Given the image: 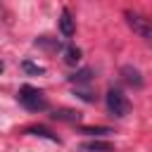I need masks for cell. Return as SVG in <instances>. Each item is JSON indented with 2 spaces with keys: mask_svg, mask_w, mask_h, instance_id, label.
Segmentation results:
<instances>
[{
  "mask_svg": "<svg viewBox=\"0 0 152 152\" xmlns=\"http://www.w3.org/2000/svg\"><path fill=\"white\" fill-rule=\"evenodd\" d=\"M124 17H126L128 28H131L138 38H142L145 43L152 45V19L145 17V14H140V12H133V10H126Z\"/></svg>",
  "mask_w": 152,
  "mask_h": 152,
  "instance_id": "obj_1",
  "label": "cell"
},
{
  "mask_svg": "<svg viewBox=\"0 0 152 152\" xmlns=\"http://www.w3.org/2000/svg\"><path fill=\"white\" fill-rule=\"evenodd\" d=\"M19 102H21L28 112H45V109H48V100H45L43 90L33 88V86H21V90H19Z\"/></svg>",
  "mask_w": 152,
  "mask_h": 152,
  "instance_id": "obj_2",
  "label": "cell"
},
{
  "mask_svg": "<svg viewBox=\"0 0 152 152\" xmlns=\"http://www.w3.org/2000/svg\"><path fill=\"white\" fill-rule=\"evenodd\" d=\"M104 104H107V112H109L112 116H116V119H124V116L131 112V102H128V97H126L121 90H116V88H109V90H107V95H104Z\"/></svg>",
  "mask_w": 152,
  "mask_h": 152,
  "instance_id": "obj_3",
  "label": "cell"
},
{
  "mask_svg": "<svg viewBox=\"0 0 152 152\" xmlns=\"http://www.w3.org/2000/svg\"><path fill=\"white\" fill-rule=\"evenodd\" d=\"M81 152H116V147L107 140H100V138H93L88 142H81Z\"/></svg>",
  "mask_w": 152,
  "mask_h": 152,
  "instance_id": "obj_4",
  "label": "cell"
},
{
  "mask_svg": "<svg viewBox=\"0 0 152 152\" xmlns=\"http://www.w3.org/2000/svg\"><path fill=\"white\" fill-rule=\"evenodd\" d=\"M59 31H62L64 38H71V36L76 33V21H74V17H71V12H69L66 7H64L62 14H59Z\"/></svg>",
  "mask_w": 152,
  "mask_h": 152,
  "instance_id": "obj_5",
  "label": "cell"
},
{
  "mask_svg": "<svg viewBox=\"0 0 152 152\" xmlns=\"http://www.w3.org/2000/svg\"><path fill=\"white\" fill-rule=\"evenodd\" d=\"M121 76H124V81L128 83V86H133V88H142V76H140V71L138 69H133V66H124L121 69Z\"/></svg>",
  "mask_w": 152,
  "mask_h": 152,
  "instance_id": "obj_6",
  "label": "cell"
},
{
  "mask_svg": "<svg viewBox=\"0 0 152 152\" xmlns=\"http://www.w3.org/2000/svg\"><path fill=\"white\" fill-rule=\"evenodd\" d=\"M50 116L57 119V121H69V124L81 121V112H76V109H55Z\"/></svg>",
  "mask_w": 152,
  "mask_h": 152,
  "instance_id": "obj_7",
  "label": "cell"
},
{
  "mask_svg": "<svg viewBox=\"0 0 152 152\" xmlns=\"http://www.w3.org/2000/svg\"><path fill=\"white\" fill-rule=\"evenodd\" d=\"M62 55H64V62H66L69 66H76V64L81 62V50H78L76 45H64Z\"/></svg>",
  "mask_w": 152,
  "mask_h": 152,
  "instance_id": "obj_8",
  "label": "cell"
},
{
  "mask_svg": "<svg viewBox=\"0 0 152 152\" xmlns=\"http://www.w3.org/2000/svg\"><path fill=\"white\" fill-rule=\"evenodd\" d=\"M69 81H71V83H76V86H88V83L93 81V71H90V69H81V71L71 74V76H69Z\"/></svg>",
  "mask_w": 152,
  "mask_h": 152,
  "instance_id": "obj_9",
  "label": "cell"
},
{
  "mask_svg": "<svg viewBox=\"0 0 152 152\" xmlns=\"http://www.w3.org/2000/svg\"><path fill=\"white\" fill-rule=\"evenodd\" d=\"M26 133H28V135H40V138H48V140H52V142H59V138H57L52 131H48L45 126H31V128H26Z\"/></svg>",
  "mask_w": 152,
  "mask_h": 152,
  "instance_id": "obj_10",
  "label": "cell"
},
{
  "mask_svg": "<svg viewBox=\"0 0 152 152\" xmlns=\"http://www.w3.org/2000/svg\"><path fill=\"white\" fill-rule=\"evenodd\" d=\"M81 133H86V135H109V133H114L112 128H107V126H83L81 128Z\"/></svg>",
  "mask_w": 152,
  "mask_h": 152,
  "instance_id": "obj_11",
  "label": "cell"
},
{
  "mask_svg": "<svg viewBox=\"0 0 152 152\" xmlns=\"http://www.w3.org/2000/svg\"><path fill=\"white\" fill-rule=\"evenodd\" d=\"M21 69H24L26 74H36V76H38V74H45V69H43V66L33 64V62H28V59H26V62H21Z\"/></svg>",
  "mask_w": 152,
  "mask_h": 152,
  "instance_id": "obj_12",
  "label": "cell"
},
{
  "mask_svg": "<svg viewBox=\"0 0 152 152\" xmlns=\"http://www.w3.org/2000/svg\"><path fill=\"white\" fill-rule=\"evenodd\" d=\"M76 95H78V97H81V100H86V102H93V100H95V97H93V95H90V93H88V90H78V93H76Z\"/></svg>",
  "mask_w": 152,
  "mask_h": 152,
  "instance_id": "obj_13",
  "label": "cell"
},
{
  "mask_svg": "<svg viewBox=\"0 0 152 152\" xmlns=\"http://www.w3.org/2000/svg\"><path fill=\"white\" fill-rule=\"evenodd\" d=\"M2 69H5V64H2V62H0V74H2Z\"/></svg>",
  "mask_w": 152,
  "mask_h": 152,
  "instance_id": "obj_14",
  "label": "cell"
}]
</instances>
